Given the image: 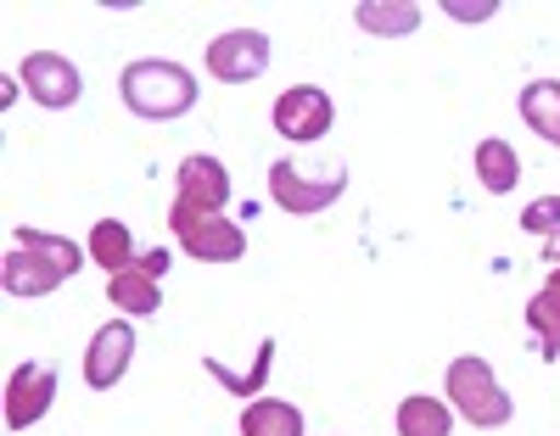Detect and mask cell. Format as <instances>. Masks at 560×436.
I'll list each match as a JSON object with an SVG mask.
<instances>
[{"instance_id":"cell-14","label":"cell","mask_w":560,"mask_h":436,"mask_svg":"<svg viewBox=\"0 0 560 436\" xmlns=\"http://www.w3.org/2000/svg\"><path fill=\"white\" fill-rule=\"evenodd\" d=\"M353 17H359L364 34H382V39H398V34L420 28V7H415V0H364Z\"/></svg>"},{"instance_id":"cell-3","label":"cell","mask_w":560,"mask_h":436,"mask_svg":"<svg viewBox=\"0 0 560 436\" xmlns=\"http://www.w3.org/2000/svg\"><path fill=\"white\" fill-rule=\"evenodd\" d=\"M168 229H174L179 247L191 252V258H202V263H236L247 252V229L236 219L191 208V202H174L168 208Z\"/></svg>"},{"instance_id":"cell-12","label":"cell","mask_w":560,"mask_h":436,"mask_svg":"<svg viewBox=\"0 0 560 436\" xmlns=\"http://www.w3.org/2000/svg\"><path fill=\"white\" fill-rule=\"evenodd\" d=\"M107 297L124 308V314H158V303H163V291H158V274H147L140 269V258H135V269H124V274H107Z\"/></svg>"},{"instance_id":"cell-10","label":"cell","mask_w":560,"mask_h":436,"mask_svg":"<svg viewBox=\"0 0 560 436\" xmlns=\"http://www.w3.org/2000/svg\"><path fill=\"white\" fill-rule=\"evenodd\" d=\"M129 358H135V330L124 319H113V325H102L96 335H90V347H84V380L96 386V392H113V386L124 380V369H129Z\"/></svg>"},{"instance_id":"cell-21","label":"cell","mask_w":560,"mask_h":436,"mask_svg":"<svg viewBox=\"0 0 560 436\" xmlns=\"http://www.w3.org/2000/svg\"><path fill=\"white\" fill-rule=\"evenodd\" d=\"M522 229H533V235H555V229H560V197H538V202L522 213Z\"/></svg>"},{"instance_id":"cell-2","label":"cell","mask_w":560,"mask_h":436,"mask_svg":"<svg viewBox=\"0 0 560 436\" xmlns=\"http://www.w3.org/2000/svg\"><path fill=\"white\" fill-rule=\"evenodd\" d=\"M118 90H124V107L135 118H152V123L179 118V113L197 107V79L185 73L179 62H158V57L129 62L124 79H118Z\"/></svg>"},{"instance_id":"cell-6","label":"cell","mask_w":560,"mask_h":436,"mask_svg":"<svg viewBox=\"0 0 560 436\" xmlns=\"http://www.w3.org/2000/svg\"><path fill=\"white\" fill-rule=\"evenodd\" d=\"M269 68V34L258 28H230L208 45V73L224 84H253Z\"/></svg>"},{"instance_id":"cell-13","label":"cell","mask_w":560,"mask_h":436,"mask_svg":"<svg viewBox=\"0 0 560 436\" xmlns=\"http://www.w3.org/2000/svg\"><path fill=\"white\" fill-rule=\"evenodd\" d=\"M522 118L533 123L538 140L560 145V79H533L522 90Z\"/></svg>"},{"instance_id":"cell-8","label":"cell","mask_w":560,"mask_h":436,"mask_svg":"<svg viewBox=\"0 0 560 436\" xmlns=\"http://www.w3.org/2000/svg\"><path fill=\"white\" fill-rule=\"evenodd\" d=\"M275 129L287 134V140H298V145L319 140L325 129H331V95L314 90V84H292L275 102Z\"/></svg>"},{"instance_id":"cell-7","label":"cell","mask_w":560,"mask_h":436,"mask_svg":"<svg viewBox=\"0 0 560 436\" xmlns=\"http://www.w3.org/2000/svg\"><path fill=\"white\" fill-rule=\"evenodd\" d=\"M18 79H23V90L34 95V102H39V107H51V113L73 107L79 95H84L79 68H73L68 57H57V51H34V57H23Z\"/></svg>"},{"instance_id":"cell-5","label":"cell","mask_w":560,"mask_h":436,"mask_svg":"<svg viewBox=\"0 0 560 436\" xmlns=\"http://www.w3.org/2000/svg\"><path fill=\"white\" fill-rule=\"evenodd\" d=\"M448 403L471 425H504L510 420V398L499 392V380L482 358H454L448 364Z\"/></svg>"},{"instance_id":"cell-24","label":"cell","mask_w":560,"mask_h":436,"mask_svg":"<svg viewBox=\"0 0 560 436\" xmlns=\"http://www.w3.org/2000/svg\"><path fill=\"white\" fill-rule=\"evenodd\" d=\"M544 297L560 308V269H549V280H544Z\"/></svg>"},{"instance_id":"cell-22","label":"cell","mask_w":560,"mask_h":436,"mask_svg":"<svg viewBox=\"0 0 560 436\" xmlns=\"http://www.w3.org/2000/svg\"><path fill=\"white\" fill-rule=\"evenodd\" d=\"M168 263H174V258H168L163 247H152V252H140V269H147V274H158V280L168 274Z\"/></svg>"},{"instance_id":"cell-16","label":"cell","mask_w":560,"mask_h":436,"mask_svg":"<svg viewBox=\"0 0 560 436\" xmlns=\"http://www.w3.org/2000/svg\"><path fill=\"white\" fill-rule=\"evenodd\" d=\"M242 436H303V414L280 398H258L242 414Z\"/></svg>"},{"instance_id":"cell-25","label":"cell","mask_w":560,"mask_h":436,"mask_svg":"<svg viewBox=\"0 0 560 436\" xmlns=\"http://www.w3.org/2000/svg\"><path fill=\"white\" fill-rule=\"evenodd\" d=\"M544 258H549V263H555V269H560V229H555V235H549V247H544Z\"/></svg>"},{"instance_id":"cell-20","label":"cell","mask_w":560,"mask_h":436,"mask_svg":"<svg viewBox=\"0 0 560 436\" xmlns=\"http://www.w3.org/2000/svg\"><path fill=\"white\" fill-rule=\"evenodd\" d=\"M527 330L538 335V353L555 364V358H560V308L544 297V291H538V297L527 303Z\"/></svg>"},{"instance_id":"cell-15","label":"cell","mask_w":560,"mask_h":436,"mask_svg":"<svg viewBox=\"0 0 560 436\" xmlns=\"http://www.w3.org/2000/svg\"><path fill=\"white\" fill-rule=\"evenodd\" d=\"M477 179H482V190H493V197L516 190V179H522L516 145H510V140H482V145H477Z\"/></svg>"},{"instance_id":"cell-19","label":"cell","mask_w":560,"mask_h":436,"mask_svg":"<svg viewBox=\"0 0 560 436\" xmlns=\"http://www.w3.org/2000/svg\"><path fill=\"white\" fill-rule=\"evenodd\" d=\"M269 364H275V342H264L258 347V364L247 369V375H230L219 358H208V375L224 386V392H236V398H247V392H264V375H269Z\"/></svg>"},{"instance_id":"cell-18","label":"cell","mask_w":560,"mask_h":436,"mask_svg":"<svg viewBox=\"0 0 560 436\" xmlns=\"http://www.w3.org/2000/svg\"><path fill=\"white\" fill-rule=\"evenodd\" d=\"M454 414L438 398H404L398 403V436H448Z\"/></svg>"},{"instance_id":"cell-9","label":"cell","mask_w":560,"mask_h":436,"mask_svg":"<svg viewBox=\"0 0 560 436\" xmlns=\"http://www.w3.org/2000/svg\"><path fill=\"white\" fill-rule=\"evenodd\" d=\"M51 403H57V369L51 364H18L7 380V425L28 431Z\"/></svg>"},{"instance_id":"cell-11","label":"cell","mask_w":560,"mask_h":436,"mask_svg":"<svg viewBox=\"0 0 560 436\" xmlns=\"http://www.w3.org/2000/svg\"><path fill=\"white\" fill-rule=\"evenodd\" d=\"M174 202H191V208H208V213H219L224 202H230V168L219 163V157H185L179 163V197Z\"/></svg>"},{"instance_id":"cell-23","label":"cell","mask_w":560,"mask_h":436,"mask_svg":"<svg viewBox=\"0 0 560 436\" xmlns=\"http://www.w3.org/2000/svg\"><path fill=\"white\" fill-rule=\"evenodd\" d=\"M493 7H459V0H454V7H448V17H488Z\"/></svg>"},{"instance_id":"cell-17","label":"cell","mask_w":560,"mask_h":436,"mask_svg":"<svg viewBox=\"0 0 560 436\" xmlns=\"http://www.w3.org/2000/svg\"><path fill=\"white\" fill-rule=\"evenodd\" d=\"M90 258H96L107 274H124V269H135V240H129V224H118V219H102L96 229H90Z\"/></svg>"},{"instance_id":"cell-4","label":"cell","mask_w":560,"mask_h":436,"mask_svg":"<svg viewBox=\"0 0 560 436\" xmlns=\"http://www.w3.org/2000/svg\"><path fill=\"white\" fill-rule=\"evenodd\" d=\"M348 190V168L342 163H325V174H303L298 163H269V197L280 213H292V219H314L325 213L337 197Z\"/></svg>"},{"instance_id":"cell-1","label":"cell","mask_w":560,"mask_h":436,"mask_svg":"<svg viewBox=\"0 0 560 436\" xmlns=\"http://www.w3.org/2000/svg\"><path fill=\"white\" fill-rule=\"evenodd\" d=\"M84 252L68 235H45V229H18V247L0 258V285L7 297H45L62 280H73Z\"/></svg>"}]
</instances>
